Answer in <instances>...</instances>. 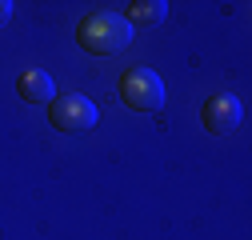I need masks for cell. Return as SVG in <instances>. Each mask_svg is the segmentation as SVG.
<instances>
[{
  "label": "cell",
  "instance_id": "1",
  "mask_svg": "<svg viewBox=\"0 0 252 240\" xmlns=\"http://www.w3.org/2000/svg\"><path fill=\"white\" fill-rule=\"evenodd\" d=\"M76 44L92 56H116L132 44V24L120 12H92L76 28Z\"/></svg>",
  "mask_w": 252,
  "mask_h": 240
},
{
  "label": "cell",
  "instance_id": "2",
  "mask_svg": "<svg viewBox=\"0 0 252 240\" xmlns=\"http://www.w3.org/2000/svg\"><path fill=\"white\" fill-rule=\"evenodd\" d=\"M120 96L136 112H156V108H164V80L152 68H128L120 76Z\"/></svg>",
  "mask_w": 252,
  "mask_h": 240
},
{
  "label": "cell",
  "instance_id": "3",
  "mask_svg": "<svg viewBox=\"0 0 252 240\" xmlns=\"http://www.w3.org/2000/svg\"><path fill=\"white\" fill-rule=\"evenodd\" d=\"M48 120H52V128H60V132H88V128H96L100 108L92 104L88 96H80V92H68V96H56L48 104Z\"/></svg>",
  "mask_w": 252,
  "mask_h": 240
},
{
  "label": "cell",
  "instance_id": "4",
  "mask_svg": "<svg viewBox=\"0 0 252 240\" xmlns=\"http://www.w3.org/2000/svg\"><path fill=\"white\" fill-rule=\"evenodd\" d=\"M200 120H204V128H208L212 136H228V132L240 128V120H244V104H240L232 92H220V96L204 100Z\"/></svg>",
  "mask_w": 252,
  "mask_h": 240
},
{
  "label": "cell",
  "instance_id": "5",
  "mask_svg": "<svg viewBox=\"0 0 252 240\" xmlns=\"http://www.w3.org/2000/svg\"><path fill=\"white\" fill-rule=\"evenodd\" d=\"M20 96L28 104H52L56 100V84H52V76L44 68H28V72H20Z\"/></svg>",
  "mask_w": 252,
  "mask_h": 240
},
{
  "label": "cell",
  "instance_id": "6",
  "mask_svg": "<svg viewBox=\"0 0 252 240\" xmlns=\"http://www.w3.org/2000/svg\"><path fill=\"white\" fill-rule=\"evenodd\" d=\"M164 16H168V4H164V0H132L124 20H128V24H160Z\"/></svg>",
  "mask_w": 252,
  "mask_h": 240
},
{
  "label": "cell",
  "instance_id": "7",
  "mask_svg": "<svg viewBox=\"0 0 252 240\" xmlns=\"http://www.w3.org/2000/svg\"><path fill=\"white\" fill-rule=\"evenodd\" d=\"M12 20V4H8V0H0V28H4Z\"/></svg>",
  "mask_w": 252,
  "mask_h": 240
}]
</instances>
